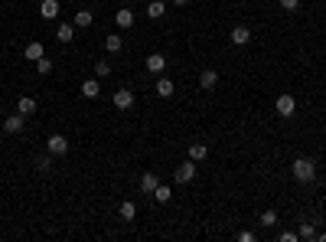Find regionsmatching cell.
Instances as JSON below:
<instances>
[{
	"label": "cell",
	"mask_w": 326,
	"mask_h": 242,
	"mask_svg": "<svg viewBox=\"0 0 326 242\" xmlns=\"http://www.w3.org/2000/svg\"><path fill=\"white\" fill-rule=\"evenodd\" d=\"M176 183H192V177H196V161H186V164H179L176 167Z\"/></svg>",
	"instance_id": "277c9868"
},
{
	"label": "cell",
	"mask_w": 326,
	"mask_h": 242,
	"mask_svg": "<svg viewBox=\"0 0 326 242\" xmlns=\"http://www.w3.org/2000/svg\"><path fill=\"white\" fill-rule=\"evenodd\" d=\"M95 23V13L92 10H79L75 13V26H82V30H88V26Z\"/></svg>",
	"instance_id": "d6986e66"
},
{
	"label": "cell",
	"mask_w": 326,
	"mask_h": 242,
	"mask_svg": "<svg viewBox=\"0 0 326 242\" xmlns=\"http://www.w3.org/2000/svg\"><path fill=\"white\" fill-rule=\"evenodd\" d=\"M173 4H176V7H186V4H189V0H173Z\"/></svg>",
	"instance_id": "1f68e13d"
},
{
	"label": "cell",
	"mask_w": 326,
	"mask_h": 242,
	"mask_svg": "<svg viewBox=\"0 0 326 242\" xmlns=\"http://www.w3.org/2000/svg\"><path fill=\"white\" fill-rule=\"evenodd\" d=\"M294 112H297L294 95H277V115H281V118H294Z\"/></svg>",
	"instance_id": "7a4b0ae2"
},
{
	"label": "cell",
	"mask_w": 326,
	"mask_h": 242,
	"mask_svg": "<svg viewBox=\"0 0 326 242\" xmlns=\"http://www.w3.org/2000/svg\"><path fill=\"white\" fill-rule=\"evenodd\" d=\"M219 85V72L216 69H206L203 75H199V88H206V92H212V88Z\"/></svg>",
	"instance_id": "ba28073f"
},
{
	"label": "cell",
	"mask_w": 326,
	"mask_h": 242,
	"mask_svg": "<svg viewBox=\"0 0 326 242\" xmlns=\"http://www.w3.org/2000/svg\"><path fill=\"white\" fill-rule=\"evenodd\" d=\"M228 39H232L235 46H248V43H251V30H248V26H235Z\"/></svg>",
	"instance_id": "9c48e42d"
},
{
	"label": "cell",
	"mask_w": 326,
	"mask_h": 242,
	"mask_svg": "<svg viewBox=\"0 0 326 242\" xmlns=\"http://www.w3.org/2000/svg\"><path fill=\"white\" fill-rule=\"evenodd\" d=\"M46 151H49L52 157H62V154L69 151V137H66V134H52L49 141H46Z\"/></svg>",
	"instance_id": "3957f363"
},
{
	"label": "cell",
	"mask_w": 326,
	"mask_h": 242,
	"mask_svg": "<svg viewBox=\"0 0 326 242\" xmlns=\"http://www.w3.org/2000/svg\"><path fill=\"white\" fill-rule=\"evenodd\" d=\"M154 200H157V203H170V200H173V190H170L166 183H157V190H154Z\"/></svg>",
	"instance_id": "44dd1931"
},
{
	"label": "cell",
	"mask_w": 326,
	"mask_h": 242,
	"mask_svg": "<svg viewBox=\"0 0 326 242\" xmlns=\"http://www.w3.org/2000/svg\"><path fill=\"white\" fill-rule=\"evenodd\" d=\"M23 124H26V115H7L4 118V131L7 134H20V131H23Z\"/></svg>",
	"instance_id": "5b68a950"
},
{
	"label": "cell",
	"mask_w": 326,
	"mask_h": 242,
	"mask_svg": "<svg viewBox=\"0 0 326 242\" xmlns=\"http://www.w3.org/2000/svg\"><path fill=\"white\" fill-rule=\"evenodd\" d=\"M82 95H85V99H98V95H101L98 79H85V82H82Z\"/></svg>",
	"instance_id": "5bb4252c"
},
{
	"label": "cell",
	"mask_w": 326,
	"mask_h": 242,
	"mask_svg": "<svg viewBox=\"0 0 326 242\" xmlns=\"http://www.w3.org/2000/svg\"><path fill=\"white\" fill-rule=\"evenodd\" d=\"M23 56L30 59V62H36V59H43L46 56V50H43V43L39 39H33V43H26V50H23Z\"/></svg>",
	"instance_id": "8fae6325"
},
{
	"label": "cell",
	"mask_w": 326,
	"mask_h": 242,
	"mask_svg": "<svg viewBox=\"0 0 326 242\" xmlns=\"http://www.w3.org/2000/svg\"><path fill=\"white\" fill-rule=\"evenodd\" d=\"M55 39H59V43H72L75 39V30L69 23H59V30H55Z\"/></svg>",
	"instance_id": "ffe728a7"
},
{
	"label": "cell",
	"mask_w": 326,
	"mask_h": 242,
	"mask_svg": "<svg viewBox=\"0 0 326 242\" xmlns=\"http://www.w3.org/2000/svg\"><path fill=\"white\" fill-rule=\"evenodd\" d=\"M206 154H209V148L206 144H189V161H206Z\"/></svg>",
	"instance_id": "603a6c76"
},
{
	"label": "cell",
	"mask_w": 326,
	"mask_h": 242,
	"mask_svg": "<svg viewBox=\"0 0 326 242\" xmlns=\"http://www.w3.org/2000/svg\"><path fill=\"white\" fill-rule=\"evenodd\" d=\"M166 66H170V62H166L163 53H150V56H147V69H150L154 75H163V72H166Z\"/></svg>",
	"instance_id": "8992f818"
},
{
	"label": "cell",
	"mask_w": 326,
	"mask_h": 242,
	"mask_svg": "<svg viewBox=\"0 0 326 242\" xmlns=\"http://www.w3.org/2000/svg\"><path fill=\"white\" fill-rule=\"evenodd\" d=\"M117 213H121V219H127V223H131V219L137 216V206L131 203V200H124V203H121V210H117Z\"/></svg>",
	"instance_id": "cb8c5ba5"
},
{
	"label": "cell",
	"mask_w": 326,
	"mask_h": 242,
	"mask_svg": "<svg viewBox=\"0 0 326 242\" xmlns=\"http://www.w3.org/2000/svg\"><path fill=\"white\" fill-rule=\"evenodd\" d=\"M258 223L265 226V229H271V226H277V213H274V210H265V213H261V219H258Z\"/></svg>",
	"instance_id": "484cf974"
},
{
	"label": "cell",
	"mask_w": 326,
	"mask_h": 242,
	"mask_svg": "<svg viewBox=\"0 0 326 242\" xmlns=\"http://www.w3.org/2000/svg\"><path fill=\"white\" fill-rule=\"evenodd\" d=\"M95 75H98V79H108V75H111V62L108 59H98V62H95Z\"/></svg>",
	"instance_id": "d4e9b609"
},
{
	"label": "cell",
	"mask_w": 326,
	"mask_h": 242,
	"mask_svg": "<svg viewBox=\"0 0 326 242\" xmlns=\"http://www.w3.org/2000/svg\"><path fill=\"white\" fill-rule=\"evenodd\" d=\"M33 167H36L39 174H49V170H52V154H49V151H46V154H39L36 161H33Z\"/></svg>",
	"instance_id": "9a60e30c"
},
{
	"label": "cell",
	"mask_w": 326,
	"mask_h": 242,
	"mask_svg": "<svg viewBox=\"0 0 326 242\" xmlns=\"http://www.w3.org/2000/svg\"><path fill=\"white\" fill-rule=\"evenodd\" d=\"M114 23L121 26V30H127V26H134V10H117V13H114Z\"/></svg>",
	"instance_id": "2e32d148"
},
{
	"label": "cell",
	"mask_w": 326,
	"mask_h": 242,
	"mask_svg": "<svg viewBox=\"0 0 326 242\" xmlns=\"http://www.w3.org/2000/svg\"><path fill=\"white\" fill-rule=\"evenodd\" d=\"M281 7L287 13H294V10H300V0H281Z\"/></svg>",
	"instance_id": "f1b7e54d"
},
{
	"label": "cell",
	"mask_w": 326,
	"mask_h": 242,
	"mask_svg": "<svg viewBox=\"0 0 326 242\" xmlns=\"http://www.w3.org/2000/svg\"><path fill=\"white\" fill-rule=\"evenodd\" d=\"M105 50L111 53V56H117V53L124 50V39L121 36H105Z\"/></svg>",
	"instance_id": "7402d4cb"
},
{
	"label": "cell",
	"mask_w": 326,
	"mask_h": 242,
	"mask_svg": "<svg viewBox=\"0 0 326 242\" xmlns=\"http://www.w3.org/2000/svg\"><path fill=\"white\" fill-rule=\"evenodd\" d=\"M17 112L20 115H33L36 112V99H33V95H23V99L17 102Z\"/></svg>",
	"instance_id": "e0dca14e"
},
{
	"label": "cell",
	"mask_w": 326,
	"mask_h": 242,
	"mask_svg": "<svg viewBox=\"0 0 326 242\" xmlns=\"http://www.w3.org/2000/svg\"><path fill=\"white\" fill-rule=\"evenodd\" d=\"M163 13H166V4H163V0H150V4H147V17L150 20H160Z\"/></svg>",
	"instance_id": "ac0fdd59"
},
{
	"label": "cell",
	"mask_w": 326,
	"mask_h": 242,
	"mask_svg": "<svg viewBox=\"0 0 326 242\" xmlns=\"http://www.w3.org/2000/svg\"><path fill=\"white\" fill-rule=\"evenodd\" d=\"M157 183H160V180H157V174H150V170H147V174L141 177V183H137V190H141V193H150V197H154Z\"/></svg>",
	"instance_id": "4fadbf2b"
},
{
	"label": "cell",
	"mask_w": 326,
	"mask_h": 242,
	"mask_svg": "<svg viewBox=\"0 0 326 242\" xmlns=\"http://www.w3.org/2000/svg\"><path fill=\"white\" fill-rule=\"evenodd\" d=\"M39 17L43 20H55L59 17V0H43V4H39Z\"/></svg>",
	"instance_id": "30bf717a"
},
{
	"label": "cell",
	"mask_w": 326,
	"mask_h": 242,
	"mask_svg": "<svg viewBox=\"0 0 326 242\" xmlns=\"http://www.w3.org/2000/svg\"><path fill=\"white\" fill-rule=\"evenodd\" d=\"M297 236H300V239H307V242H313V239H316V229H313V223H303L300 229H297Z\"/></svg>",
	"instance_id": "4316f807"
},
{
	"label": "cell",
	"mask_w": 326,
	"mask_h": 242,
	"mask_svg": "<svg viewBox=\"0 0 326 242\" xmlns=\"http://www.w3.org/2000/svg\"><path fill=\"white\" fill-rule=\"evenodd\" d=\"M131 105H134V92H131V88H117V92H114V108L127 112Z\"/></svg>",
	"instance_id": "52a82bcc"
},
{
	"label": "cell",
	"mask_w": 326,
	"mask_h": 242,
	"mask_svg": "<svg viewBox=\"0 0 326 242\" xmlns=\"http://www.w3.org/2000/svg\"><path fill=\"white\" fill-rule=\"evenodd\" d=\"M36 72H39V75H49V72H52V59H49V56L36 59Z\"/></svg>",
	"instance_id": "83f0119b"
},
{
	"label": "cell",
	"mask_w": 326,
	"mask_h": 242,
	"mask_svg": "<svg viewBox=\"0 0 326 242\" xmlns=\"http://www.w3.org/2000/svg\"><path fill=\"white\" fill-rule=\"evenodd\" d=\"M277 239H281V242H297V239H300V236H297L294 229H287V232H281V236H277Z\"/></svg>",
	"instance_id": "f546056e"
},
{
	"label": "cell",
	"mask_w": 326,
	"mask_h": 242,
	"mask_svg": "<svg viewBox=\"0 0 326 242\" xmlns=\"http://www.w3.org/2000/svg\"><path fill=\"white\" fill-rule=\"evenodd\" d=\"M290 174H294L297 183H313L316 180V164L310 161V157H297V161L290 164Z\"/></svg>",
	"instance_id": "6da1fadb"
},
{
	"label": "cell",
	"mask_w": 326,
	"mask_h": 242,
	"mask_svg": "<svg viewBox=\"0 0 326 242\" xmlns=\"http://www.w3.org/2000/svg\"><path fill=\"white\" fill-rule=\"evenodd\" d=\"M238 242H254V232H248V229H241V232H238Z\"/></svg>",
	"instance_id": "4dcf8cb0"
},
{
	"label": "cell",
	"mask_w": 326,
	"mask_h": 242,
	"mask_svg": "<svg viewBox=\"0 0 326 242\" xmlns=\"http://www.w3.org/2000/svg\"><path fill=\"white\" fill-rule=\"evenodd\" d=\"M154 92L160 95V99H170V95L176 92V85H173V82L166 79V75H160V79H157V85H154Z\"/></svg>",
	"instance_id": "7c38bea8"
},
{
	"label": "cell",
	"mask_w": 326,
	"mask_h": 242,
	"mask_svg": "<svg viewBox=\"0 0 326 242\" xmlns=\"http://www.w3.org/2000/svg\"><path fill=\"white\" fill-rule=\"evenodd\" d=\"M137 4H150V0H137Z\"/></svg>",
	"instance_id": "d6a6232c"
}]
</instances>
